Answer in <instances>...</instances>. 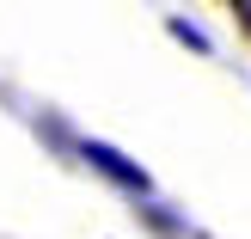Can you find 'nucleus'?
Here are the masks:
<instances>
[{"label": "nucleus", "mask_w": 251, "mask_h": 239, "mask_svg": "<svg viewBox=\"0 0 251 239\" xmlns=\"http://www.w3.org/2000/svg\"><path fill=\"white\" fill-rule=\"evenodd\" d=\"M80 159H86V166H92V172H104L110 184H123V190L147 196V172L135 166L129 154H117V147H110V141H80Z\"/></svg>", "instance_id": "1"}, {"label": "nucleus", "mask_w": 251, "mask_h": 239, "mask_svg": "<svg viewBox=\"0 0 251 239\" xmlns=\"http://www.w3.org/2000/svg\"><path fill=\"white\" fill-rule=\"evenodd\" d=\"M172 37H178V43H190V49H202V55H208V31H196L190 19H172Z\"/></svg>", "instance_id": "2"}, {"label": "nucleus", "mask_w": 251, "mask_h": 239, "mask_svg": "<svg viewBox=\"0 0 251 239\" xmlns=\"http://www.w3.org/2000/svg\"><path fill=\"white\" fill-rule=\"evenodd\" d=\"M233 12H239V19H245V31H251V0H233Z\"/></svg>", "instance_id": "3"}]
</instances>
